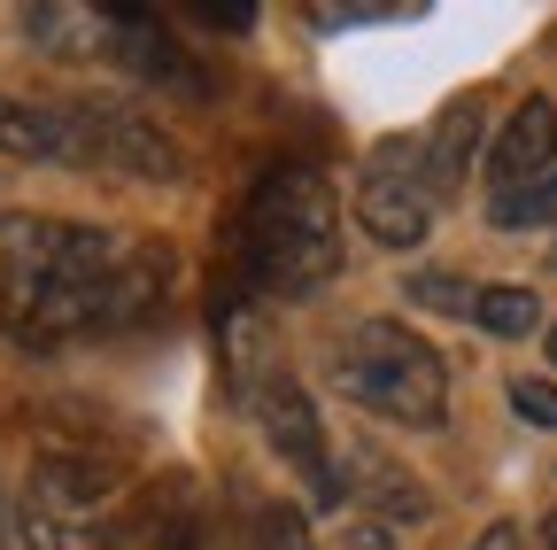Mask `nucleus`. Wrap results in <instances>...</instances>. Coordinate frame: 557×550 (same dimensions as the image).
<instances>
[{
  "label": "nucleus",
  "instance_id": "f257e3e1",
  "mask_svg": "<svg viewBox=\"0 0 557 550\" xmlns=\"http://www.w3.org/2000/svg\"><path fill=\"white\" fill-rule=\"evenodd\" d=\"M163 288H171L163 241H124L109 225H70V218L0 225V333L24 350L116 333L148 318Z\"/></svg>",
  "mask_w": 557,
  "mask_h": 550
},
{
  "label": "nucleus",
  "instance_id": "f03ea898",
  "mask_svg": "<svg viewBox=\"0 0 557 550\" xmlns=\"http://www.w3.org/2000/svg\"><path fill=\"white\" fill-rule=\"evenodd\" d=\"M248 271L271 295H310L341 271V201L318 163H271L248 201Z\"/></svg>",
  "mask_w": 557,
  "mask_h": 550
},
{
  "label": "nucleus",
  "instance_id": "7ed1b4c3",
  "mask_svg": "<svg viewBox=\"0 0 557 550\" xmlns=\"http://www.w3.org/2000/svg\"><path fill=\"white\" fill-rule=\"evenodd\" d=\"M333 388L387 427H442L449 419V365L403 318H357L333 341Z\"/></svg>",
  "mask_w": 557,
  "mask_h": 550
},
{
  "label": "nucleus",
  "instance_id": "20e7f679",
  "mask_svg": "<svg viewBox=\"0 0 557 550\" xmlns=\"http://www.w3.org/2000/svg\"><path fill=\"white\" fill-rule=\"evenodd\" d=\"M124 473L94 450H47L24 480V504L9 512L16 542L24 550H94V527L101 512L116 504Z\"/></svg>",
  "mask_w": 557,
  "mask_h": 550
},
{
  "label": "nucleus",
  "instance_id": "39448f33",
  "mask_svg": "<svg viewBox=\"0 0 557 550\" xmlns=\"http://www.w3.org/2000/svg\"><path fill=\"white\" fill-rule=\"evenodd\" d=\"M54 117H62L78 163H101L116 179H148V186H171L186 171L178 140L139 101H124V94H70V101H54Z\"/></svg>",
  "mask_w": 557,
  "mask_h": 550
},
{
  "label": "nucleus",
  "instance_id": "423d86ee",
  "mask_svg": "<svg viewBox=\"0 0 557 550\" xmlns=\"http://www.w3.org/2000/svg\"><path fill=\"white\" fill-rule=\"evenodd\" d=\"M434 210H442V186L426 171V140L403 132V140H380L364 156V179H357V218L380 248H418L434 233Z\"/></svg>",
  "mask_w": 557,
  "mask_h": 550
},
{
  "label": "nucleus",
  "instance_id": "0eeeda50",
  "mask_svg": "<svg viewBox=\"0 0 557 550\" xmlns=\"http://www.w3.org/2000/svg\"><path fill=\"white\" fill-rule=\"evenodd\" d=\"M256 427H263V442H271L278 457L302 473V489H318L325 504L341 497V457H333V435H325V419H318V403H310L302 380L263 372V388H256Z\"/></svg>",
  "mask_w": 557,
  "mask_h": 550
},
{
  "label": "nucleus",
  "instance_id": "6e6552de",
  "mask_svg": "<svg viewBox=\"0 0 557 550\" xmlns=\"http://www.w3.org/2000/svg\"><path fill=\"white\" fill-rule=\"evenodd\" d=\"M542 171H557V101L549 94H527L504 117V132L487 140V186L511 194V186H527Z\"/></svg>",
  "mask_w": 557,
  "mask_h": 550
},
{
  "label": "nucleus",
  "instance_id": "1a4fd4ad",
  "mask_svg": "<svg viewBox=\"0 0 557 550\" xmlns=\"http://www.w3.org/2000/svg\"><path fill=\"white\" fill-rule=\"evenodd\" d=\"M341 504H364V520H380V527H395V520H426V512H434L426 480L403 473V465L380 457V450H348V457H341Z\"/></svg>",
  "mask_w": 557,
  "mask_h": 550
},
{
  "label": "nucleus",
  "instance_id": "9d476101",
  "mask_svg": "<svg viewBox=\"0 0 557 550\" xmlns=\"http://www.w3.org/2000/svg\"><path fill=\"white\" fill-rule=\"evenodd\" d=\"M109 62H116V71H132V78H148V86H194L186 47H178L171 24L148 16V9H109Z\"/></svg>",
  "mask_w": 557,
  "mask_h": 550
},
{
  "label": "nucleus",
  "instance_id": "9b49d317",
  "mask_svg": "<svg viewBox=\"0 0 557 550\" xmlns=\"http://www.w3.org/2000/svg\"><path fill=\"white\" fill-rule=\"evenodd\" d=\"M0 163H78V156H70V132L54 109L0 94Z\"/></svg>",
  "mask_w": 557,
  "mask_h": 550
},
{
  "label": "nucleus",
  "instance_id": "f8f14e48",
  "mask_svg": "<svg viewBox=\"0 0 557 550\" xmlns=\"http://www.w3.org/2000/svg\"><path fill=\"white\" fill-rule=\"evenodd\" d=\"M24 24L62 62H109V9H32Z\"/></svg>",
  "mask_w": 557,
  "mask_h": 550
},
{
  "label": "nucleus",
  "instance_id": "ddd939ff",
  "mask_svg": "<svg viewBox=\"0 0 557 550\" xmlns=\"http://www.w3.org/2000/svg\"><path fill=\"white\" fill-rule=\"evenodd\" d=\"M418 140H426V171H434V186H442V201H449V186L465 179V163H472V148H480V101H472V94L449 101L442 124L418 132Z\"/></svg>",
  "mask_w": 557,
  "mask_h": 550
},
{
  "label": "nucleus",
  "instance_id": "4468645a",
  "mask_svg": "<svg viewBox=\"0 0 557 550\" xmlns=\"http://www.w3.org/2000/svg\"><path fill=\"white\" fill-rule=\"evenodd\" d=\"M472 326L519 341V333L542 326V295H534V288H480V295H472Z\"/></svg>",
  "mask_w": 557,
  "mask_h": 550
},
{
  "label": "nucleus",
  "instance_id": "2eb2a0df",
  "mask_svg": "<svg viewBox=\"0 0 557 550\" xmlns=\"http://www.w3.org/2000/svg\"><path fill=\"white\" fill-rule=\"evenodd\" d=\"M557 218V171L511 186V194H487V225H504V233H527V225H549Z\"/></svg>",
  "mask_w": 557,
  "mask_h": 550
},
{
  "label": "nucleus",
  "instance_id": "dca6fc26",
  "mask_svg": "<svg viewBox=\"0 0 557 550\" xmlns=\"http://www.w3.org/2000/svg\"><path fill=\"white\" fill-rule=\"evenodd\" d=\"M410 295H418V303H434V310H457V318H472V295H480V288H465V280H442V271H418V280H410Z\"/></svg>",
  "mask_w": 557,
  "mask_h": 550
},
{
  "label": "nucleus",
  "instance_id": "f3484780",
  "mask_svg": "<svg viewBox=\"0 0 557 550\" xmlns=\"http://www.w3.org/2000/svg\"><path fill=\"white\" fill-rule=\"evenodd\" d=\"M511 411H519L527 427H549L557 435V388L549 380H511Z\"/></svg>",
  "mask_w": 557,
  "mask_h": 550
},
{
  "label": "nucleus",
  "instance_id": "a211bd4d",
  "mask_svg": "<svg viewBox=\"0 0 557 550\" xmlns=\"http://www.w3.org/2000/svg\"><path fill=\"white\" fill-rule=\"evenodd\" d=\"M325 550H395V527H380V520H348Z\"/></svg>",
  "mask_w": 557,
  "mask_h": 550
},
{
  "label": "nucleus",
  "instance_id": "6ab92c4d",
  "mask_svg": "<svg viewBox=\"0 0 557 550\" xmlns=\"http://www.w3.org/2000/svg\"><path fill=\"white\" fill-rule=\"evenodd\" d=\"M472 550H542V542H527V527L496 520V527H480V542H472Z\"/></svg>",
  "mask_w": 557,
  "mask_h": 550
},
{
  "label": "nucleus",
  "instance_id": "aec40b11",
  "mask_svg": "<svg viewBox=\"0 0 557 550\" xmlns=\"http://www.w3.org/2000/svg\"><path fill=\"white\" fill-rule=\"evenodd\" d=\"M271 550H310L302 527H295V512H278V520H271Z\"/></svg>",
  "mask_w": 557,
  "mask_h": 550
},
{
  "label": "nucleus",
  "instance_id": "412c9836",
  "mask_svg": "<svg viewBox=\"0 0 557 550\" xmlns=\"http://www.w3.org/2000/svg\"><path fill=\"white\" fill-rule=\"evenodd\" d=\"M542 550H557V512H549V520H542Z\"/></svg>",
  "mask_w": 557,
  "mask_h": 550
},
{
  "label": "nucleus",
  "instance_id": "4be33fe9",
  "mask_svg": "<svg viewBox=\"0 0 557 550\" xmlns=\"http://www.w3.org/2000/svg\"><path fill=\"white\" fill-rule=\"evenodd\" d=\"M0 535H9V497H0Z\"/></svg>",
  "mask_w": 557,
  "mask_h": 550
},
{
  "label": "nucleus",
  "instance_id": "5701e85b",
  "mask_svg": "<svg viewBox=\"0 0 557 550\" xmlns=\"http://www.w3.org/2000/svg\"><path fill=\"white\" fill-rule=\"evenodd\" d=\"M549 365H557V326H549Z\"/></svg>",
  "mask_w": 557,
  "mask_h": 550
},
{
  "label": "nucleus",
  "instance_id": "b1692460",
  "mask_svg": "<svg viewBox=\"0 0 557 550\" xmlns=\"http://www.w3.org/2000/svg\"><path fill=\"white\" fill-rule=\"evenodd\" d=\"M549 271H557V248H549Z\"/></svg>",
  "mask_w": 557,
  "mask_h": 550
}]
</instances>
